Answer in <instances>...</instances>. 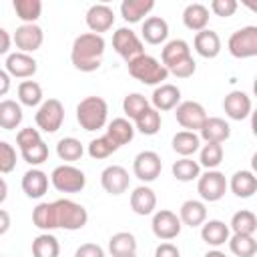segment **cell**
I'll return each mask as SVG.
<instances>
[{
    "label": "cell",
    "mask_w": 257,
    "mask_h": 257,
    "mask_svg": "<svg viewBox=\"0 0 257 257\" xmlns=\"http://www.w3.org/2000/svg\"><path fill=\"white\" fill-rule=\"evenodd\" d=\"M88 213L80 203H74L70 199H56L52 203H38L32 211V223L34 227L42 231L52 229H66V231H78L86 225Z\"/></svg>",
    "instance_id": "1"
},
{
    "label": "cell",
    "mask_w": 257,
    "mask_h": 257,
    "mask_svg": "<svg viewBox=\"0 0 257 257\" xmlns=\"http://www.w3.org/2000/svg\"><path fill=\"white\" fill-rule=\"evenodd\" d=\"M104 38L94 32H84L74 38L70 48V60L72 66L80 72H94L100 68L102 54H104Z\"/></svg>",
    "instance_id": "2"
},
{
    "label": "cell",
    "mask_w": 257,
    "mask_h": 257,
    "mask_svg": "<svg viewBox=\"0 0 257 257\" xmlns=\"http://www.w3.org/2000/svg\"><path fill=\"white\" fill-rule=\"evenodd\" d=\"M128 66V74L143 82V84H151V86H159L167 80L169 76V70L161 64V60H157L155 56H149V54H141L137 56L135 60L126 62Z\"/></svg>",
    "instance_id": "3"
},
{
    "label": "cell",
    "mask_w": 257,
    "mask_h": 257,
    "mask_svg": "<svg viewBox=\"0 0 257 257\" xmlns=\"http://www.w3.org/2000/svg\"><path fill=\"white\" fill-rule=\"evenodd\" d=\"M106 118H108V104L100 96H86L76 106V120L88 133L102 128L106 124Z\"/></svg>",
    "instance_id": "4"
},
{
    "label": "cell",
    "mask_w": 257,
    "mask_h": 257,
    "mask_svg": "<svg viewBox=\"0 0 257 257\" xmlns=\"http://www.w3.org/2000/svg\"><path fill=\"white\" fill-rule=\"evenodd\" d=\"M227 50L235 58L257 56V26H243L235 30L227 40Z\"/></svg>",
    "instance_id": "5"
},
{
    "label": "cell",
    "mask_w": 257,
    "mask_h": 257,
    "mask_svg": "<svg viewBox=\"0 0 257 257\" xmlns=\"http://www.w3.org/2000/svg\"><path fill=\"white\" fill-rule=\"evenodd\" d=\"M50 183L60 193H80L86 185V177L80 169H76L72 165H60L52 171Z\"/></svg>",
    "instance_id": "6"
},
{
    "label": "cell",
    "mask_w": 257,
    "mask_h": 257,
    "mask_svg": "<svg viewBox=\"0 0 257 257\" xmlns=\"http://www.w3.org/2000/svg\"><path fill=\"white\" fill-rule=\"evenodd\" d=\"M36 126L44 133H56L62 126L64 120V106L58 98H48L42 100V104L38 106L36 114H34Z\"/></svg>",
    "instance_id": "7"
},
{
    "label": "cell",
    "mask_w": 257,
    "mask_h": 257,
    "mask_svg": "<svg viewBox=\"0 0 257 257\" xmlns=\"http://www.w3.org/2000/svg\"><path fill=\"white\" fill-rule=\"evenodd\" d=\"M197 193L207 203L221 201L225 197V193H227V179H225V175L221 171H217V169L199 175V179H197Z\"/></svg>",
    "instance_id": "8"
},
{
    "label": "cell",
    "mask_w": 257,
    "mask_h": 257,
    "mask_svg": "<svg viewBox=\"0 0 257 257\" xmlns=\"http://www.w3.org/2000/svg\"><path fill=\"white\" fill-rule=\"evenodd\" d=\"M175 118L177 122L185 128V131H199L207 118V112H205V106L197 100H183L175 106Z\"/></svg>",
    "instance_id": "9"
},
{
    "label": "cell",
    "mask_w": 257,
    "mask_h": 257,
    "mask_svg": "<svg viewBox=\"0 0 257 257\" xmlns=\"http://www.w3.org/2000/svg\"><path fill=\"white\" fill-rule=\"evenodd\" d=\"M112 48H114L116 54H118L122 60H126V62H131V60H135L137 56L145 54V52H143V42H141V38H139L131 28H126V26L118 28V30L112 34Z\"/></svg>",
    "instance_id": "10"
},
{
    "label": "cell",
    "mask_w": 257,
    "mask_h": 257,
    "mask_svg": "<svg viewBox=\"0 0 257 257\" xmlns=\"http://www.w3.org/2000/svg\"><path fill=\"white\" fill-rule=\"evenodd\" d=\"M163 171V161L155 151H141L133 161V173L139 181L151 183Z\"/></svg>",
    "instance_id": "11"
},
{
    "label": "cell",
    "mask_w": 257,
    "mask_h": 257,
    "mask_svg": "<svg viewBox=\"0 0 257 257\" xmlns=\"http://www.w3.org/2000/svg\"><path fill=\"white\" fill-rule=\"evenodd\" d=\"M151 227H153V233H155L157 239H161V241H171V239L179 237L183 225H181V219H179L177 213H173V211H169V209H161V211H157V213L153 215Z\"/></svg>",
    "instance_id": "12"
},
{
    "label": "cell",
    "mask_w": 257,
    "mask_h": 257,
    "mask_svg": "<svg viewBox=\"0 0 257 257\" xmlns=\"http://www.w3.org/2000/svg\"><path fill=\"white\" fill-rule=\"evenodd\" d=\"M18 52H24V54H30L34 50H38L44 42V32L38 24H22L16 28L14 36H12Z\"/></svg>",
    "instance_id": "13"
},
{
    "label": "cell",
    "mask_w": 257,
    "mask_h": 257,
    "mask_svg": "<svg viewBox=\"0 0 257 257\" xmlns=\"http://www.w3.org/2000/svg\"><path fill=\"white\" fill-rule=\"evenodd\" d=\"M100 185L108 195H122L126 193L128 185H131V177L128 171L120 165H108L102 173H100Z\"/></svg>",
    "instance_id": "14"
},
{
    "label": "cell",
    "mask_w": 257,
    "mask_h": 257,
    "mask_svg": "<svg viewBox=\"0 0 257 257\" xmlns=\"http://www.w3.org/2000/svg\"><path fill=\"white\" fill-rule=\"evenodd\" d=\"M251 98L247 92L243 90H231L225 98H223V110L229 118L233 120H243L251 114Z\"/></svg>",
    "instance_id": "15"
},
{
    "label": "cell",
    "mask_w": 257,
    "mask_h": 257,
    "mask_svg": "<svg viewBox=\"0 0 257 257\" xmlns=\"http://www.w3.org/2000/svg\"><path fill=\"white\" fill-rule=\"evenodd\" d=\"M114 24V12L108 4H92L86 10V26L90 28V32L100 34L110 30Z\"/></svg>",
    "instance_id": "16"
},
{
    "label": "cell",
    "mask_w": 257,
    "mask_h": 257,
    "mask_svg": "<svg viewBox=\"0 0 257 257\" xmlns=\"http://www.w3.org/2000/svg\"><path fill=\"white\" fill-rule=\"evenodd\" d=\"M38 70V62L24 52H12L6 58V72L16 78H30Z\"/></svg>",
    "instance_id": "17"
},
{
    "label": "cell",
    "mask_w": 257,
    "mask_h": 257,
    "mask_svg": "<svg viewBox=\"0 0 257 257\" xmlns=\"http://www.w3.org/2000/svg\"><path fill=\"white\" fill-rule=\"evenodd\" d=\"M231 137V126L227 120L219 118V116H207L203 126L199 128V139H203L205 143H225Z\"/></svg>",
    "instance_id": "18"
},
{
    "label": "cell",
    "mask_w": 257,
    "mask_h": 257,
    "mask_svg": "<svg viewBox=\"0 0 257 257\" xmlns=\"http://www.w3.org/2000/svg\"><path fill=\"white\" fill-rule=\"evenodd\" d=\"M151 102H153V108L159 110V112L161 110H173L181 102V88L175 86V84L163 82L153 90Z\"/></svg>",
    "instance_id": "19"
},
{
    "label": "cell",
    "mask_w": 257,
    "mask_h": 257,
    "mask_svg": "<svg viewBox=\"0 0 257 257\" xmlns=\"http://www.w3.org/2000/svg\"><path fill=\"white\" fill-rule=\"evenodd\" d=\"M193 46L197 50L199 56L203 58H217L219 52H221V38L215 30H201L195 34V40H193Z\"/></svg>",
    "instance_id": "20"
},
{
    "label": "cell",
    "mask_w": 257,
    "mask_h": 257,
    "mask_svg": "<svg viewBox=\"0 0 257 257\" xmlns=\"http://www.w3.org/2000/svg\"><path fill=\"white\" fill-rule=\"evenodd\" d=\"M22 191L30 199H40L48 191V175L40 169H28L22 177Z\"/></svg>",
    "instance_id": "21"
},
{
    "label": "cell",
    "mask_w": 257,
    "mask_h": 257,
    "mask_svg": "<svg viewBox=\"0 0 257 257\" xmlns=\"http://www.w3.org/2000/svg\"><path fill=\"white\" fill-rule=\"evenodd\" d=\"M191 56V48H189V42L187 40H181V38H175V40H169L165 46H163V52H161V64L171 70L175 64H179L181 60L189 58Z\"/></svg>",
    "instance_id": "22"
},
{
    "label": "cell",
    "mask_w": 257,
    "mask_h": 257,
    "mask_svg": "<svg viewBox=\"0 0 257 257\" xmlns=\"http://www.w3.org/2000/svg\"><path fill=\"white\" fill-rule=\"evenodd\" d=\"M131 209L137 215H151L157 209V195L151 187L147 185H139L133 193H131Z\"/></svg>",
    "instance_id": "23"
},
{
    "label": "cell",
    "mask_w": 257,
    "mask_h": 257,
    "mask_svg": "<svg viewBox=\"0 0 257 257\" xmlns=\"http://www.w3.org/2000/svg\"><path fill=\"white\" fill-rule=\"evenodd\" d=\"M231 237V231H229V225H225L223 221L219 219H211V221H205L201 225V239L211 245V247H221L229 241Z\"/></svg>",
    "instance_id": "24"
},
{
    "label": "cell",
    "mask_w": 257,
    "mask_h": 257,
    "mask_svg": "<svg viewBox=\"0 0 257 257\" xmlns=\"http://www.w3.org/2000/svg\"><path fill=\"white\" fill-rule=\"evenodd\" d=\"M179 219H181V225L201 227L207 221V207H205V203L197 201V199L185 201L181 205V209H179Z\"/></svg>",
    "instance_id": "25"
},
{
    "label": "cell",
    "mask_w": 257,
    "mask_h": 257,
    "mask_svg": "<svg viewBox=\"0 0 257 257\" xmlns=\"http://www.w3.org/2000/svg\"><path fill=\"white\" fill-rule=\"evenodd\" d=\"M227 187L233 191L235 197L239 199H249L255 195L257 191V177L251 173V171H237L231 181L227 183Z\"/></svg>",
    "instance_id": "26"
},
{
    "label": "cell",
    "mask_w": 257,
    "mask_h": 257,
    "mask_svg": "<svg viewBox=\"0 0 257 257\" xmlns=\"http://www.w3.org/2000/svg\"><path fill=\"white\" fill-rule=\"evenodd\" d=\"M145 42L149 44H163L169 36V24L165 18L161 16H149L145 22H143V30H141Z\"/></svg>",
    "instance_id": "27"
},
{
    "label": "cell",
    "mask_w": 257,
    "mask_h": 257,
    "mask_svg": "<svg viewBox=\"0 0 257 257\" xmlns=\"http://www.w3.org/2000/svg\"><path fill=\"white\" fill-rule=\"evenodd\" d=\"M183 24L193 30V32H201L207 28L209 24V8L205 4H199V2H193L189 6H185L183 10Z\"/></svg>",
    "instance_id": "28"
},
{
    "label": "cell",
    "mask_w": 257,
    "mask_h": 257,
    "mask_svg": "<svg viewBox=\"0 0 257 257\" xmlns=\"http://www.w3.org/2000/svg\"><path fill=\"white\" fill-rule=\"evenodd\" d=\"M108 251L112 257H133L137 255V239L128 231H118L108 239Z\"/></svg>",
    "instance_id": "29"
},
{
    "label": "cell",
    "mask_w": 257,
    "mask_h": 257,
    "mask_svg": "<svg viewBox=\"0 0 257 257\" xmlns=\"http://www.w3.org/2000/svg\"><path fill=\"white\" fill-rule=\"evenodd\" d=\"M104 135L120 149L122 145H126V143L133 141V137H135V126H133V122H131L128 118H122V116H120V118H112V120L108 122Z\"/></svg>",
    "instance_id": "30"
},
{
    "label": "cell",
    "mask_w": 257,
    "mask_h": 257,
    "mask_svg": "<svg viewBox=\"0 0 257 257\" xmlns=\"http://www.w3.org/2000/svg\"><path fill=\"white\" fill-rule=\"evenodd\" d=\"M153 8H155V2H153V0H122V4H120V16H122L126 22L137 24V22H141Z\"/></svg>",
    "instance_id": "31"
},
{
    "label": "cell",
    "mask_w": 257,
    "mask_h": 257,
    "mask_svg": "<svg viewBox=\"0 0 257 257\" xmlns=\"http://www.w3.org/2000/svg\"><path fill=\"white\" fill-rule=\"evenodd\" d=\"M22 116L24 114H22L20 102L10 100V98H6V100L0 102V128H4V131L18 128L20 122H22Z\"/></svg>",
    "instance_id": "32"
},
{
    "label": "cell",
    "mask_w": 257,
    "mask_h": 257,
    "mask_svg": "<svg viewBox=\"0 0 257 257\" xmlns=\"http://www.w3.org/2000/svg\"><path fill=\"white\" fill-rule=\"evenodd\" d=\"M173 151L181 157H191L193 153L199 151L201 147V139L197 133H191V131H179L175 137H173Z\"/></svg>",
    "instance_id": "33"
},
{
    "label": "cell",
    "mask_w": 257,
    "mask_h": 257,
    "mask_svg": "<svg viewBox=\"0 0 257 257\" xmlns=\"http://www.w3.org/2000/svg\"><path fill=\"white\" fill-rule=\"evenodd\" d=\"M161 122H163V118H161V112L159 110H155L153 106H149V108H145L139 116H137V120H135V131H139V133H143V135H147V137H153V135H157L159 131H161Z\"/></svg>",
    "instance_id": "34"
},
{
    "label": "cell",
    "mask_w": 257,
    "mask_h": 257,
    "mask_svg": "<svg viewBox=\"0 0 257 257\" xmlns=\"http://www.w3.org/2000/svg\"><path fill=\"white\" fill-rule=\"evenodd\" d=\"M56 155L60 161H66V163H74V161H80L82 155H84V147L78 139L74 137H64L58 141L56 145Z\"/></svg>",
    "instance_id": "35"
},
{
    "label": "cell",
    "mask_w": 257,
    "mask_h": 257,
    "mask_svg": "<svg viewBox=\"0 0 257 257\" xmlns=\"http://www.w3.org/2000/svg\"><path fill=\"white\" fill-rule=\"evenodd\" d=\"M16 16L24 24H36V20L42 14V2L40 0H14L12 2Z\"/></svg>",
    "instance_id": "36"
},
{
    "label": "cell",
    "mask_w": 257,
    "mask_h": 257,
    "mask_svg": "<svg viewBox=\"0 0 257 257\" xmlns=\"http://www.w3.org/2000/svg\"><path fill=\"white\" fill-rule=\"evenodd\" d=\"M171 171H173V177H175L177 181H181V183L195 181V179H199V175H201L199 163L193 161V159H189V157H183V159L175 161L173 167H171Z\"/></svg>",
    "instance_id": "37"
},
{
    "label": "cell",
    "mask_w": 257,
    "mask_h": 257,
    "mask_svg": "<svg viewBox=\"0 0 257 257\" xmlns=\"http://www.w3.org/2000/svg\"><path fill=\"white\" fill-rule=\"evenodd\" d=\"M60 245L58 239L50 233H40L32 241V257H58Z\"/></svg>",
    "instance_id": "38"
},
{
    "label": "cell",
    "mask_w": 257,
    "mask_h": 257,
    "mask_svg": "<svg viewBox=\"0 0 257 257\" xmlns=\"http://www.w3.org/2000/svg\"><path fill=\"white\" fill-rule=\"evenodd\" d=\"M229 227L233 229V233H239V235H255L257 217H255V213H251L247 209H241L231 217Z\"/></svg>",
    "instance_id": "39"
},
{
    "label": "cell",
    "mask_w": 257,
    "mask_h": 257,
    "mask_svg": "<svg viewBox=\"0 0 257 257\" xmlns=\"http://www.w3.org/2000/svg\"><path fill=\"white\" fill-rule=\"evenodd\" d=\"M229 249L233 255L237 257H253L257 253V241L253 235H239V233H233L229 237Z\"/></svg>",
    "instance_id": "40"
},
{
    "label": "cell",
    "mask_w": 257,
    "mask_h": 257,
    "mask_svg": "<svg viewBox=\"0 0 257 257\" xmlns=\"http://www.w3.org/2000/svg\"><path fill=\"white\" fill-rule=\"evenodd\" d=\"M18 100L24 106L42 104V86L36 80H24L18 84Z\"/></svg>",
    "instance_id": "41"
},
{
    "label": "cell",
    "mask_w": 257,
    "mask_h": 257,
    "mask_svg": "<svg viewBox=\"0 0 257 257\" xmlns=\"http://www.w3.org/2000/svg\"><path fill=\"white\" fill-rule=\"evenodd\" d=\"M223 163V147L217 143H205L199 155V167H205L207 171L217 169Z\"/></svg>",
    "instance_id": "42"
},
{
    "label": "cell",
    "mask_w": 257,
    "mask_h": 257,
    "mask_svg": "<svg viewBox=\"0 0 257 257\" xmlns=\"http://www.w3.org/2000/svg\"><path fill=\"white\" fill-rule=\"evenodd\" d=\"M116 151H118V147H116L106 135H102V137H98V139H92V141L88 143V155H90V159H96V161L106 159V157H110V155L116 153Z\"/></svg>",
    "instance_id": "43"
},
{
    "label": "cell",
    "mask_w": 257,
    "mask_h": 257,
    "mask_svg": "<svg viewBox=\"0 0 257 257\" xmlns=\"http://www.w3.org/2000/svg\"><path fill=\"white\" fill-rule=\"evenodd\" d=\"M145 108H149V100H147L141 92H131V94H126L124 100H122V110H124V114H126L128 118H133V120H137V116H139Z\"/></svg>",
    "instance_id": "44"
},
{
    "label": "cell",
    "mask_w": 257,
    "mask_h": 257,
    "mask_svg": "<svg viewBox=\"0 0 257 257\" xmlns=\"http://www.w3.org/2000/svg\"><path fill=\"white\" fill-rule=\"evenodd\" d=\"M20 155H22V159H24L28 165L38 167V165H42V163L48 159V147H46L44 141H38V143L30 145V147L22 149Z\"/></svg>",
    "instance_id": "45"
},
{
    "label": "cell",
    "mask_w": 257,
    "mask_h": 257,
    "mask_svg": "<svg viewBox=\"0 0 257 257\" xmlns=\"http://www.w3.org/2000/svg\"><path fill=\"white\" fill-rule=\"evenodd\" d=\"M14 169H16V149L10 143L0 141V175L12 173Z\"/></svg>",
    "instance_id": "46"
},
{
    "label": "cell",
    "mask_w": 257,
    "mask_h": 257,
    "mask_svg": "<svg viewBox=\"0 0 257 257\" xmlns=\"http://www.w3.org/2000/svg\"><path fill=\"white\" fill-rule=\"evenodd\" d=\"M38 141H42V137H40L38 128H32V126L20 128L18 135H16V145H18L20 151L26 149V147H30V145H34V143H38Z\"/></svg>",
    "instance_id": "47"
},
{
    "label": "cell",
    "mask_w": 257,
    "mask_h": 257,
    "mask_svg": "<svg viewBox=\"0 0 257 257\" xmlns=\"http://www.w3.org/2000/svg\"><path fill=\"white\" fill-rule=\"evenodd\" d=\"M237 10V2L235 0H213L211 2V12L215 16H221V18H229L233 16Z\"/></svg>",
    "instance_id": "48"
},
{
    "label": "cell",
    "mask_w": 257,
    "mask_h": 257,
    "mask_svg": "<svg viewBox=\"0 0 257 257\" xmlns=\"http://www.w3.org/2000/svg\"><path fill=\"white\" fill-rule=\"evenodd\" d=\"M195 70H197V62L193 60V56H189V58L181 60L179 64H175L169 72H171V74H175L177 78H189V76H193V74H195Z\"/></svg>",
    "instance_id": "49"
},
{
    "label": "cell",
    "mask_w": 257,
    "mask_h": 257,
    "mask_svg": "<svg viewBox=\"0 0 257 257\" xmlns=\"http://www.w3.org/2000/svg\"><path fill=\"white\" fill-rule=\"evenodd\" d=\"M74 257H104V251L96 243H84L74 251Z\"/></svg>",
    "instance_id": "50"
},
{
    "label": "cell",
    "mask_w": 257,
    "mask_h": 257,
    "mask_svg": "<svg viewBox=\"0 0 257 257\" xmlns=\"http://www.w3.org/2000/svg\"><path fill=\"white\" fill-rule=\"evenodd\" d=\"M155 257H181V253L173 243H161L155 249Z\"/></svg>",
    "instance_id": "51"
},
{
    "label": "cell",
    "mask_w": 257,
    "mask_h": 257,
    "mask_svg": "<svg viewBox=\"0 0 257 257\" xmlns=\"http://www.w3.org/2000/svg\"><path fill=\"white\" fill-rule=\"evenodd\" d=\"M10 44H12V38H10V34H8L4 28H0V56H2V54H8V50H10Z\"/></svg>",
    "instance_id": "52"
},
{
    "label": "cell",
    "mask_w": 257,
    "mask_h": 257,
    "mask_svg": "<svg viewBox=\"0 0 257 257\" xmlns=\"http://www.w3.org/2000/svg\"><path fill=\"white\" fill-rule=\"evenodd\" d=\"M8 90H10V74L0 68V96L8 94Z\"/></svg>",
    "instance_id": "53"
},
{
    "label": "cell",
    "mask_w": 257,
    "mask_h": 257,
    "mask_svg": "<svg viewBox=\"0 0 257 257\" xmlns=\"http://www.w3.org/2000/svg\"><path fill=\"white\" fill-rule=\"evenodd\" d=\"M8 229H10V215H8V211L0 209V235L8 233Z\"/></svg>",
    "instance_id": "54"
},
{
    "label": "cell",
    "mask_w": 257,
    "mask_h": 257,
    "mask_svg": "<svg viewBox=\"0 0 257 257\" xmlns=\"http://www.w3.org/2000/svg\"><path fill=\"white\" fill-rule=\"evenodd\" d=\"M6 197H8V185H6V181L0 177V205L6 201Z\"/></svg>",
    "instance_id": "55"
},
{
    "label": "cell",
    "mask_w": 257,
    "mask_h": 257,
    "mask_svg": "<svg viewBox=\"0 0 257 257\" xmlns=\"http://www.w3.org/2000/svg\"><path fill=\"white\" fill-rule=\"evenodd\" d=\"M203 257H227L223 251H219V249H213V251H207Z\"/></svg>",
    "instance_id": "56"
},
{
    "label": "cell",
    "mask_w": 257,
    "mask_h": 257,
    "mask_svg": "<svg viewBox=\"0 0 257 257\" xmlns=\"http://www.w3.org/2000/svg\"><path fill=\"white\" fill-rule=\"evenodd\" d=\"M133 257H137V255H133Z\"/></svg>",
    "instance_id": "57"
}]
</instances>
